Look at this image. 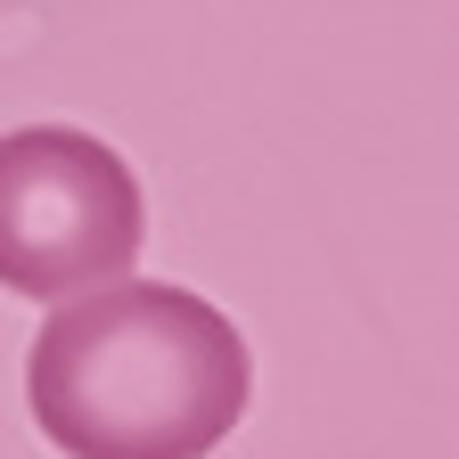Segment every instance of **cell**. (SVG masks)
<instances>
[{
    "mask_svg": "<svg viewBox=\"0 0 459 459\" xmlns=\"http://www.w3.org/2000/svg\"><path fill=\"white\" fill-rule=\"evenodd\" d=\"M255 402L238 320L172 279L57 296L25 353V411L57 459H213Z\"/></svg>",
    "mask_w": 459,
    "mask_h": 459,
    "instance_id": "6da1fadb",
    "label": "cell"
},
{
    "mask_svg": "<svg viewBox=\"0 0 459 459\" xmlns=\"http://www.w3.org/2000/svg\"><path fill=\"white\" fill-rule=\"evenodd\" d=\"M148 247V197L124 148L74 124L0 132V287L25 304L124 279Z\"/></svg>",
    "mask_w": 459,
    "mask_h": 459,
    "instance_id": "7a4b0ae2",
    "label": "cell"
}]
</instances>
